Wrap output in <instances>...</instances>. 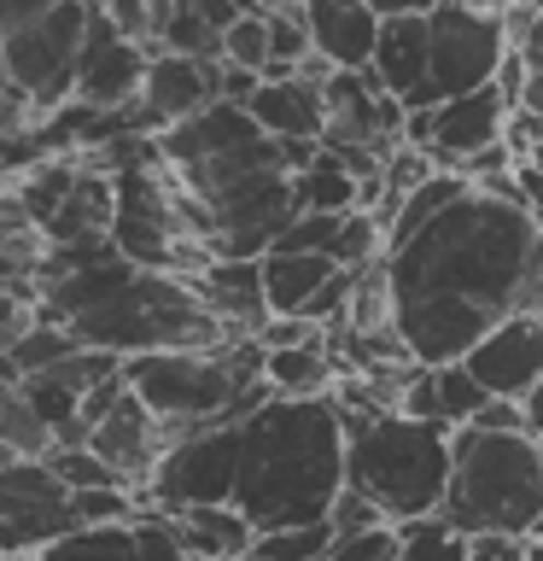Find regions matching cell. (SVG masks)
<instances>
[{"instance_id":"3","label":"cell","mask_w":543,"mask_h":561,"mask_svg":"<svg viewBox=\"0 0 543 561\" xmlns=\"http://www.w3.org/2000/svg\"><path fill=\"white\" fill-rule=\"evenodd\" d=\"M350 485V427L339 398H269L240 421L234 503L257 533L327 520Z\"/></svg>"},{"instance_id":"41","label":"cell","mask_w":543,"mask_h":561,"mask_svg":"<svg viewBox=\"0 0 543 561\" xmlns=\"http://www.w3.org/2000/svg\"><path fill=\"white\" fill-rule=\"evenodd\" d=\"M538 316H543V298H538Z\"/></svg>"},{"instance_id":"19","label":"cell","mask_w":543,"mask_h":561,"mask_svg":"<svg viewBox=\"0 0 543 561\" xmlns=\"http://www.w3.org/2000/svg\"><path fill=\"white\" fill-rule=\"evenodd\" d=\"M345 263H333L327 252H269L263 257V293H269L275 316H304V305L339 275Z\"/></svg>"},{"instance_id":"38","label":"cell","mask_w":543,"mask_h":561,"mask_svg":"<svg viewBox=\"0 0 543 561\" xmlns=\"http://www.w3.org/2000/svg\"><path fill=\"white\" fill-rule=\"evenodd\" d=\"M525 561H543V538H525Z\"/></svg>"},{"instance_id":"42","label":"cell","mask_w":543,"mask_h":561,"mask_svg":"<svg viewBox=\"0 0 543 561\" xmlns=\"http://www.w3.org/2000/svg\"><path fill=\"white\" fill-rule=\"evenodd\" d=\"M538 445H543V433H538Z\"/></svg>"},{"instance_id":"29","label":"cell","mask_w":543,"mask_h":561,"mask_svg":"<svg viewBox=\"0 0 543 561\" xmlns=\"http://www.w3.org/2000/svg\"><path fill=\"white\" fill-rule=\"evenodd\" d=\"M222 59L245 65V70H269L275 65V35H269V12H240L222 35Z\"/></svg>"},{"instance_id":"4","label":"cell","mask_w":543,"mask_h":561,"mask_svg":"<svg viewBox=\"0 0 543 561\" xmlns=\"http://www.w3.org/2000/svg\"><path fill=\"white\" fill-rule=\"evenodd\" d=\"M345 427H350V485L368 491L385 508V520H415L444 508L455 462L450 421L380 410V415H345Z\"/></svg>"},{"instance_id":"43","label":"cell","mask_w":543,"mask_h":561,"mask_svg":"<svg viewBox=\"0 0 543 561\" xmlns=\"http://www.w3.org/2000/svg\"><path fill=\"white\" fill-rule=\"evenodd\" d=\"M275 7H280V0H275Z\"/></svg>"},{"instance_id":"8","label":"cell","mask_w":543,"mask_h":561,"mask_svg":"<svg viewBox=\"0 0 543 561\" xmlns=\"http://www.w3.org/2000/svg\"><path fill=\"white\" fill-rule=\"evenodd\" d=\"M432 24V100H455L473 88L497 82V70L508 59V18L473 0H438L427 12Z\"/></svg>"},{"instance_id":"2","label":"cell","mask_w":543,"mask_h":561,"mask_svg":"<svg viewBox=\"0 0 543 561\" xmlns=\"http://www.w3.org/2000/svg\"><path fill=\"white\" fill-rule=\"evenodd\" d=\"M42 316L65 322L82 345L140 357V351H210L234 340V328L199 298L187 275L140 270L112 240L47 245Z\"/></svg>"},{"instance_id":"24","label":"cell","mask_w":543,"mask_h":561,"mask_svg":"<svg viewBox=\"0 0 543 561\" xmlns=\"http://www.w3.org/2000/svg\"><path fill=\"white\" fill-rule=\"evenodd\" d=\"M59 438H53L47 415L30 403V392L18 380H7V392H0V450L7 456H47Z\"/></svg>"},{"instance_id":"23","label":"cell","mask_w":543,"mask_h":561,"mask_svg":"<svg viewBox=\"0 0 543 561\" xmlns=\"http://www.w3.org/2000/svg\"><path fill=\"white\" fill-rule=\"evenodd\" d=\"M70 351H82L77 333H70L65 322H53V316L35 310V322H30L24 333H12V340H7V380H24V375H35V368L65 363Z\"/></svg>"},{"instance_id":"27","label":"cell","mask_w":543,"mask_h":561,"mask_svg":"<svg viewBox=\"0 0 543 561\" xmlns=\"http://www.w3.org/2000/svg\"><path fill=\"white\" fill-rule=\"evenodd\" d=\"M333 520H310V526H280V533H257L245 561H327L333 556Z\"/></svg>"},{"instance_id":"40","label":"cell","mask_w":543,"mask_h":561,"mask_svg":"<svg viewBox=\"0 0 543 561\" xmlns=\"http://www.w3.org/2000/svg\"><path fill=\"white\" fill-rule=\"evenodd\" d=\"M532 538H543V515H538V526H532Z\"/></svg>"},{"instance_id":"12","label":"cell","mask_w":543,"mask_h":561,"mask_svg":"<svg viewBox=\"0 0 543 561\" xmlns=\"http://www.w3.org/2000/svg\"><path fill=\"white\" fill-rule=\"evenodd\" d=\"M462 363L485 380L490 398H520L525 403L543 386V316L538 310L508 316V322L490 328Z\"/></svg>"},{"instance_id":"6","label":"cell","mask_w":543,"mask_h":561,"mask_svg":"<svg viewBox=\"0 0 543 561\" xmlns=\"http://www.w3.org/2000/svg\"><path fill=\"white\" fill-rule=\"evenodd\" d=\"M88 24H94V7H88V0H59L53 12L7 30V47H0L7 82L24 88V94L42 105V117L77 94V65H82V47H88Z\"/></svg>"},{"instance_id":"17","label":"cell","mask_w":543,"mask_h":561,"mask_svg":"<svg viewBox=\"0 0 543 561\" xmlns=\"http://www.w3.org/2000/svg\"><path fill=\"white\" fill-rule=\"evenodd\" d=\"M245 105H252V117L263 123V135H275V140H315V147H322V135H327L322 88L304 82L298 70L292 77H263V88Z\"/></svg>"},{"instance_id":"34","label":"cell","mask_w":543,"mask_h":561,"mask_svg":"<svg viewBox=\"0 0 543 561\" xmlns=\"http://www.w3.org/2000/svg\"><path fill=\"white\" fill-rule=\"evenodd\" d=\"M473 561H525V538H515V533H480V538H473Z\"/></svg>"},{"instance_id":"5","label":"cell","mask_w":543,"mask_h":561,"mask_svg":"<svg viewBox=\"0 0 543 561\" xmlns=\"http://www.w3.org/2000/svg\"><path fill=\"white\" fill-rule=\"evenodd\" d=\"M438 515L450 526H462L467 538H480V533L532 538V526L543 515V445H538V433L455 427L450 491H444Z\"/></svg>"},{"instance_id":"30","label":"cell","mask_w":543,"mask_h":561,"mask_svg":"<svg viewBox=\"0 0 543 561\" xmlns=\"http://www.w3.org/2000/svg\"><path fill=\"white\" fill-rule=\"evenodd\" d=\"M339 234H345V210H298L287 222V234L275 240V252H327L333 257L339 252Z\"/></svg>"},{"instance_id":"1","label":"cell","mask_w":543,"mask_h":561,"mask_svg":"<svg viewBox=\"0 0 543 561\" xmlns=\"http://www.w3.org/2000/svg\"><path fill=\"white\" fill-rule=\"evenodd\" d=\"M397 333L415 363H462L497 322L543 298V217L525 199L467 187L392 257Z\"/></svg>"},{"instance_id":"18","label":"cell","mask_w":543,"mask_h":561,"mask_svg":"<svg viewBox=\"0 0 543 561\" xmlns=\"http://www.w3.org/2000/svg\"><path fill=\"white\" fill-rule=\"evenodd\" d=\"M175 526H182L187 550L199 561H245L257 543V526L240 503H193L175 508Z\"/></svg>"},{"instance_id":"37","label":"cell","mask_w":543,"mask_h":561,"mask_svg":"<svg viewBox=\"0 0 543 561\" xmlns=\"http://www.w3.org/2000/svg\"><path fill=\"white\" fill-rule=\"evenodd\" d=\"M525 415H532V433H543V386H538L532 398H525Z\"/></svg>"},{"instance_id":"39","label":"cell","mask_w":543,"mask_h":561,"mask_svg":"<svg viewBox=\"0 0 543 561\" xmlns=\"http://www.w3.org/2000/svg\"><path fill=\"white\" fill-rule=\"evenodd\" d=\"M7 561H47L42 550H30V556H7Z\"/></svg>"},{"instance_id":"13","label":"cell","mask_w":543,"mask_h":561,"mask_svg":"<svg viewBox=\"0 0 543 561\" xmlns=\"http://www.w3.org/2000/svg\"><path fill=\"white\" fill-rule=\"evenodd\" d=\"M88 445H94V450H100L105 462H112L135 491H147L152 468L164 462V450H170V433H164V415H152L147 403L135 398V386H129V392L117 398V410L94 421Z\"/></svg>"},{"instance_id":"16","label":"cell","mask_w":543,"mask_h":561,"mask_svg":"<svg viewBox=\"0 0 543 561\" xmlns=\"http://www.w3.org/2000/svg\"><path fill=\"white\" fill-rule=\"evenodd\" d=\"M199 298L222 316L234 333H257L269 322V293H263V257H210L199 275H187Z\"/></svg>"},{"instance_id":"10","label":"cell","mask_w":543,"mask_h":561,"mask_svg":"<svg viewBox=\"0 0 543 561\" xmlns=\"http://www.w3.org/2000/svg\"><path fill=\"white\" fill-rule=\"evenodd\" d=\"M210 100H222V59H187V53H152L147 82L135 94V123L147 135H164L175 123H187L193 112H205Z\"/></svg>"},{"instance_id":"36","label":"cell","mask_w":543,"mask_h":561,"mask_svg":"<svg viewBox=\"0 0 543 561\" xmlns=\"http://www.w3.org/2000/svg\"><path fill=\"white\" fill-rule=\"evenodd\" d=\"M520 112H532V117H543V70H532V77H525V94H520Z\"/></svg>"},{"instance_id":"9","label":"cell","mask_w":543,"mask_h":561,"mask_svg":"<svg viewBox=\"0 0 543 561\" xmlns=\"http://www.w3.org/2000/svg\"><path fill=\"white\" fill-rule=\"evenodd\" d=\"M77 526V491L47 468V456H7V468H0V550H47Z\"/></svg>"},{"instance_id":"22","label":"cell","mask_w":543,"mask_h":561,"mask_svg":"<svg viewBox=\"0 0 543 561\" xmlns=\"http://www.w3.org/2000/svg\"><path fill=\"white\" fill-rule=\"evenodd\" d=\"M292 187H298V210H357L362 205V175L327 147L292 175Z\"/></svg>"},{"instance_id":"25","label":"cell","mask_w":543,"mask_h":561,"mask_svg":"<svg viewBox=\"0 0 543 561\" xmlns=\"http://www.w3.org/2000/svg\"><path fill=\"white\" fill-rule=\"evenodd\" d=\"M47 561H140V538L135 520H112V526H77L59 543L42 550Z\"/></svg>"},{"instance_id":"28","label":"cell","mask_w":543,"mask_h":561,"mask_svg":"<svg viewBox=\"0 0 543 561\" xmlns=\"http://www.w3.org/2000/svg\"><path fill=\"white\" fill-rule=\"evenodd\" d=\"M432 375H438V415H444L450 427H467V421H473V415H480L485 403H490L485 380L473 375L467 363H438Z\"/></svg>"},{"instance_id":"33","label":"cell","mask_w":543,"mask_h":561,"mask_svg":"<svg viewBox=\"0 0 543 561\" xmlns=\"http://www.w3.org/2000/svg\"><path fill=\"white\" fill-rule=\"evenodd\" d=\"M257 340L269 351H280V345H310V340H322V333H315V322H304V316H269V322L257 328Z\"/></svg>"},{"instance_id":"35","label":"cell","mask_w":543,"mask_h":561,"mask_svg":"<svg viewBox=\"0 0 543 561\" xmlns=\"http://www.w3.org/2000/svg\"><path fill=\"white\" fill-rule=\"evenodd\" d=\"M438 7V0H374L380 18H427Z\"/></svg>"},{"instance_id":"15","label":"cell","mask_w":543,"mask_h":561,"mask_svg":"<svg viewBox=\"0 0 543 561\" xmlns=\"http://www.w3.org/2000/svg\"><path fill=\"white\" fill-rule=\"evenodd\" d=\"M304 18H310V42L322 59H333L339 70L374 65L380 24H385L374 12V0H304Z\"/></svg>"},{"instance_id":"32","label":"cell","mask_w":543,"mask_h":561,"mask_svg":"<svg viewBox=\"0 0 543 561\" xmlns=\"http://www.w3.org/2000/svg\"><path fill=\"white\" fill-rule=\"evenodd\" d=\"M333 533H362V526H380L385 520V508L368 497V491H357V485H345L339 491V503H333Z\"/></svg>"},{"instance_id":"14","label":"cell","mask_w":543,"mask_h":561,"mask_svg":"<svg viewBox=\"0 0 543 561\" xmlns=\"http://www.w3.org/2000/svg\"><path fill=\"white\" fill-rule=\"evenodd\" d=\"M508 117H515V105H508L497 82L473 88V94H455V100H438V140H432L438 170H467L473 152L508 140Z\"/></svg>"},{"instance_id":"7","label":"cell","mask_w":543,"mask_h":561,"mask_svg":"<svg viewBox=\"0 0 543 561\" xmlns=\"http://www.w3.org/2000/svg\"><path fill=\"white\" fill-rule=\"evenodd\" d=\"M240 491V421H205L187 438H175L164 462L152 468L140 508H193V503H234Z\"/></svg>"},{"instance_id":"11","label":"cell","mask_w":543,"mask_h":561,"mask_svg":"<svg viewBox=\"0 0 543 561\" xmlns=\"http://www.w3.org/2000/svg\"><path fill=\"white\" fill-rule=\"evenodd\" d=\"M94 7V0H88ZM147 65L152 53L135 42V35H123L112 18L94 7V24H88V47H82V65H77V94L70 100H88V105H105V112H123V105H135L140 82H147Z\"/></svg>"},{"instance_id":"26","label":"cell","mask_w":543,"mask_h":561,"mask_svg":"<svg viewBox=\"0 0 543 561\" xmlns=\"http://www.w3.org/2000/svg\"><path fill=\"white\" fill-rule=\"evenodd\" d=\"M397 533H403V561H473V538L444 515L397 520Z\"/></svg>"},{"instance_id":"20","label":"cell","mask_w":543,"mask_h":561,"mask_svg":"<svg viewBox=\"0 0 543 561\" xmlns=\"http://www.w3.org/2000/svg\"><path fill=\"white\" fill-rule=\"evenodd\" d=\"M339 357L322 345V340H310V345H280L269 351V363H263V380L275 386L280 398H327L333 386H339Z\"/></svg>"},{"instance_id":"21","label":"cell","mask_w":543,"mask_h":561,"mask_svg":"<svg viewBox=\"0 0 543 561\" xmlns=\"http://www.w3.org/2000/svg\"><path fill=\"white\" fill-rule=\"evenodd\" d=\"M467 187H473V182H467L462 170H432L420 187H409V193H403V210H397L392 234H385V257H392L397 245H409V240H415L427 222H438V217H444V210H450L455 199H462Z\"/></svg>"},{"instance_id":"31","label":"cell","mask_w":543,"mask_h":561,"mask_svg":"<svg viewBox=\"0 0 543 561\" xmlns=\"http://www.w3.org/2000/svg\"><path fill=\"white\" fill-rule=\"evenodd\" d=\"M327 561H403L397 520L362 526V533H339V538H333V556H327Z\"/></svg>"}]
</instances>
